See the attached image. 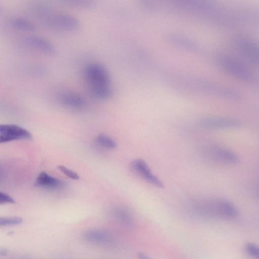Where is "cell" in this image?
<instances>
[{
	"instance_id": "23",
	"label": "cell",
	"mask_w": 259,
	"mask_h": 259,
	"mask_svg": "<svg viewBox=\"0 0 259 259\" xmlns=\"http://www.w3.org/2000/svg\"><path fill=\"white\" fill-rule=\"evenodd\" d=\"M245 249L250 255L257 258L259 257V249L255 244L250 242L246 243Z\"/></svg>"
},
{
	"instance_id": "24",
	"label": "cell",
	"mask_w": 259,
	"mask_h": 259,
	"mask_svg": "<svg viewBox=\"0 0 259 259\" xmlns=\"http://www.w3.org/2000/svg\"><path fill=\"white\" fill-rule=\"evenodd\" d=\"M58 168L66 176L73 180H78L79 177L77 174L63 165H58Z\"/></svg>"
},
{
	"instance_id": "2",
	"label": "cell",
	"mask_w": 259,
	"mask_h": 259,
	"mask_svg": "<svg viewBox=\"0 0 259 259\" xmlns=\"http://www.w3.org/2000/svg\"><path fill=\"white\" fill-rule=\"evenodd\" d=\"M192 207L195 212L205 218L231 219L238 215L235 206L224 199L197 200Z\"/></svg>"
},
{
	"instance_id": "5",
	"label": "cell",
	"mask_w": 259,
	"mask_h": 259,
	"mask_svg": "<svg viewBox=\"0 0 259 259\" xmlns=\"http://www.w3.org/2000/svg\"><path fill=\"white\" fill-rule=\"evenodd\" d=\"M232 42L245 60L253 65L258 64V47L254 40L244 35H236L233 37Z\"/></svg>"
},
{
	"instance_id": "22",
	"label": "cell",
	"mask_w": 259,
	"mask_h": 259,
	"mask_svg": "<svg viewBox=\"0 0 259 259\" xmlns=\"http://www.w3.org/2000/svg\"><path fill=\"white\" fill-rule=\"evenodd\" d=\"M114 214L117 219L123 223H130L131 221L130 214L126 210L123 208L116 209L114 211Z\"/></svg>"
},
{
	"instance_id": "8",
	"label": "cell",
	"mask_w": 259,
	"mask_h": 259,
	"mask_svg": "<svg viewBox=\"0 0 259 259\" xmlns=\"http://www.w3.org/2000/svg\"><path fill=\"white\" fill-rule=\"evenodd\" d=\"M203 128L212 130L232 129L239 127L241 123L237 120L213 116L204 117L199 120Z\"/></svg>"
},
{
	"instance_id": "10",
	"label": "cell",
	"mask_w": 259,
	"mask_h": 259,
	"mask_svg": "<svg viewBox=\"0 0 259 259\" xmlns=\"http://www.w3.org/2000/svg\"><path fill=\"white\" fill-rule=\"evenodd\" d=\"M167 39L170 44L183 50L194 53L200 51V48L197 42L183 35L169 33Z\"/></svg>"
},
{
	"instance_id": "1",
	"label": "cell",
	"mask_w": 259,
	"mask_h": 259,
	"mask_svg": "<svg viewBox=\"0 0 259 259\" xmlns=\"http://www.w3.org/2000/svg\"><path fill=\"white\" fill-rule=\"evenodd\" d=\"M33 14L47 27L60 32H72L80 25L75 17L66 13L54 11L48 6L35 5L32 8Z\"/></svg>"
},
{
	"instance_id": "18",
	"label": "cell",
	"mask_w": 259,
	"mask_h": 259,
	"mask_svg": "<svg viewBox=\"0 0 259 259\" xmlns=\"http://www.w3.org/2000/svg\"><path fill=\"white\" fill-rule=\"evenodd\" d=\"M91 94L95 98L105 100L110 97L112 90L110 85L89 88Z\"/></svg>"
},
{
	"instance_id": "3",
	"label": "cell",
	"mask_w": 259,
	"mask_h": 259,
	"mask_svg": "<svg viewBox=\"0 0 259 259\" xmlns=\"http://www.w3.org/2000/svg\"><path fill=\"white\" fill-rule=\"evenodd\" d=\"M217 67L226 74L241 80L251 83L255 78L252 70L241 60L232 55L221 53L215 57Z\"/></svg>"
},
{
	"instance_id": "16",
	"label": "cell",
	"mask_w": 259,
	"mask_h": 259,
	"mask_svg": "<svg viewBox=\"0 0 259 259\" xmlns=\"http://www.w3.org/2000/svg\"><path fill=\"white\" fill-rule=\"evenodd\" d=\"M9 23L12 27L19 30L33 31L36 29V26L33 22L22 17H12L9 20Z\"/></svg>"
},
{
	"instance_id": "21",
	"label": "cell",
	"mask_w": 259,
	"mask_h": 259,
	"mask_svg": "<svg viewBox=\"0 0 259 259\" xmlns=\"http://www.w3.org/2000/svg\"><path fill=\"white\" fill-rule=\"evenodd\" d=\"M22 222V219L20 217H0V226L19 225Z\"/></svg>"
},
{
	"instance_id": "7",
	"label": "cell",
	"mask_w": 259,
	"mask_h": 259,
	"mask_svg": "<svg viewBox=\"0 0 259 259\" xmlns=\"http://www.w3.org/2000/svg\"><path fill=\"white\" fill-rule=\"evenodd\" d=\"M31 135L26 129L15 124H0V143L17 140L30 139Z\"/></svg>"
},
{
	"instance_id": "13",
	"label": "cell",
	"mask_w": 259,
	"mask_h": 259,
	"mask_svg": "<svg viewBox=\"0 0 259 259\" xmlns=\"http://www.w3.org/2000/svg\"><path fill=\"white\" fill-rule=\"evenodd\" d=\"M60 103L64 106L72 108H80L84 106V101L78 94L65 92L59 97Z\"/></svg>"
},
{
	"instance_id": "19",
	"label": "cell",
	"mask_w": 259,
	"mask_h": 259,
	"mask_svg": "<svg viewBox=\"0 0 259 259\" xmlns=\"http://www.w3.org/2000/svg\"><path fill=\"white\" fill-rule=\"evenodd\" d=\"M137 2L139 7L146 11L155 12L158 11V0H137Z\"/></svg>"
},
{
	"instance_id": "15",
	"label": "cell",
	"mask_w": 259,
	"mask_h": 259,
	"mask_svg": "<svg viewBox=\"0 0 259 259\" xmlns=\"http://www.w3.org/2000/svg\"><path fill=\"white\" fill-rule=\"evenodd\" d=\"M35 185L37 187L54 189L63 186L64 183L49 175L45 171H42L37 177Z\"/></svg>"
},
{
	"instance_id": "14",
	"label": "cell",
	"mask_w": 259,
	"mask_h": 259,
	"mask_svg": "<svg viewBox=\"0 0 259 259\" xmlns=\"http://www.w3.org/2000/svg\"><path fill=\"white\" fill-rule=\"evenodd\" d=\"M212 156L217 161L226 163H235L239 161L238 155L231 150L224 148L212 149Z\"/></svg>"
},
{
	"instance_id": "11",
	"label": "cell",
	"mask_w": 259,
	"mask_h": 259,
	"mask_svg": "<svg viewBox=\"0 0 259 259\" xmlns=\"http://www.w3.org/2000/svg\"><path fill=\"white\" fill-rule=\"evenodd\" d=\"M26 42L31 47L48 55H52L56 53L55 46L48 40L37 36H28Z\"/></svg>"
},
{
	"instance_id": "26",
	"label": "cell",
	"mask_w": 259,
	"mask_h": 259,
	"mask_svg": "<svg viewBox=\"0 0 259 259\" xmlns=\"http://www.w3.org/2000/svg\"><path fill=\"white\" fill-rule=\"evenodd\" d=\"M0 9H1V7H0Z\"/></svg>"
},
{
	"instance_id": "4",
	"label": "cell",
	"mask_w": 259,
	"mask_h": 259,
	"mask_svg": "<svg viewBox=\"0 0 259 259\" xmlns=\"http://www.w3.org/2000/svg\"><path fill=\"white\" fill-rule=\"evenodd\" d=\"M190 88L197 92L228 99H236L239 96L238 92L229 87L199 78H190Z\"/></svg>"
},
{
	"instance_id": "6",
	"label": "cell",
	"mask_w": 259,
	"mask_h": 259,
	"mask_svg": "<svg viewBox=\"0 0 259 259\" xmlns=\"http://www.w3.org/2000/svg\"><path fill=\"white\" fill-rule=\"evenodd\" d=\"M84 74L89 88L110 85L109 72L100 63H93L89 64L85 69Z\"/></svg>"
},
{
	"instance_id": "17",
	"label": "cell",
	"mask_w": 259,
	"mask_h": 259,
	"mask_svg": "<svg viewBox=\"0 0 259 259\" xmlns=\"http://www.w3.org/2000/svg\"><path fill=\"white\" fill-rule=\"evenodd\" d=\"M65 5L81 9H90L94 7L95 0H60Z\"/></svg>"
},
{
	"instance_id": "20",
	"label": "cell",
	"mask_w": 259,
	"mask_h": 259,
	"mask_svg": "<svg viewBox=\"0 0 259 259\" xmlns=\"http://www.w3.org/2000/svg\"><path fill=\"white\" fill-rule=\"evenodd\" d=\"M96 141L100 145L110 149H113L116 147V143L113 139L110 137L101 134L96 138Z\"/></svg>"
},
{
	"instance_id": "9",
	"label": "cell",
	"mask_w": 259,
	"mask_h": 259,
	"mask_svg": "<svg viewBox=\"0 0 259 259\" xmlns=\"http://www.w3.org/2000/svg\"><path fill=\"white\" fill-rule=\"evenodd\" d=\"M132 166L150 183L159 188L164 187L162 182L152 173L149 167L143 160L138 159L134 160L132 163Z\"/></svg>"
},
{
	"instance_id": "12",
	"label": "cell",
	"mask_w": 259,
	"mask_h": 259,
	"mask_svg": "<svg viewBox=\"0 0 259 259\" xmlns=\"http://www.w3.org/2000/svg\"><path fill=\"white\" fill-rule=\"evenodd\" d=\"M83 237L89 242L100 244H107L112 242V237L110 235L101 230L87 231L84 233Z\"/></svg>"
},
{
	"instance_id": "25",
	"label": "cell",
	"mask_w": 259,
	"mask_h": 259,
	"mask_svg": "<svg viewBox=\"0 0 259 259\" xmlns=\"http://www.w3.org/2000/svg\"><path fill=\"white\" fill-rule=\"evenodd\" d=\"M14 200L9 195L0 192V204H4L6 203H14Z\"/></svg>"
}]
</instances>
